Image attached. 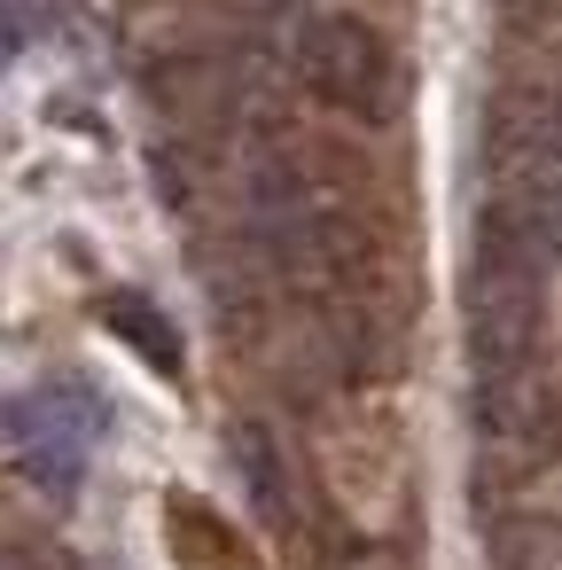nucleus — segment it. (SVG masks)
I'll list each match as a JSON object with an SVG mask.
<instances>
[{"label": "nucleus", "instance_id": "obj_1", "mask_svg": "<svg viewBox=\"0 0 562 570\" xmlns=\"http://www.w3.org/2000/svg\"><path fill=\"white\" fill-rule=\"evenodd\" d=\"M539 258L531 243L507 227V212L492 204L476 219V258H469V360L476 375H507V367H539Z\"/></svg>", "mask_w": 562, "mask_h": 570}, {"label": "nucleus", "instance_id": "obj_2", "mask_svg": "<svg viewBox=\"0 0 562 570\" xmlns=\"http://www.w3.org/2000/svg\"><path fill=\"white\" fill-rule=\"evenodd\" d=\"M297 79L328 110H352V118H383L391 110V48L359 17H313L297 32Z\"/></svg>", "mask_w": 562, "mask_h": 570}, {"label": "nucleus", "instance_id": "obj_3", "mask_svg": "<svg viewBox=\"0 0 562 570\" xmlns=\"http://www.w3.org/2000/svg\"><path fill=\"white\" fill-rule=\"evenodd\" d=\"M9 430H17V445H24V469H32L40 484L71 492V484H79V461H87V445H95V430H102V414H95L87 391H40V399H17V406H9Z\"/></svg>", "mask_w": 562, "mask_h": 570}, {"label": "nucleus", "instance_id": "obj_4", "mask_svg": "<svg viewBox=\"0 0 562 570\" xmlns=\"http://www.w3.org/2000/svg\"><path fill=\"white\" fill-rule=\"evenodd\" d=\"M507 227L531 243L539 266H562V165H531L507 196H500Z\"/></svg>", "mask_w": 562, "mask_h": 570}, {"label": "nucleus", "instance_id": "obj_5", "mask_svg": "<svg viewBox=\"0 0 562 570\" xmlns=\"http://www.w3.org/2000/svg\"><path fill=\"white\" fill-rule=\"evenodd\" d=\"M227 445H235V469H243L250 508H258L266 523H289V469H282L274 430H266V422H235V430H227Z\"/></svg>", "mask_w": 562, "mask_h": 570}, {"label": "nucleus", "instance_id": "obj_6", "mask_svg": "<svg viewBox=\"0 0 562 570\" xmlns=\"http://www.w3.org/2000/svg\"><path fill=\"white\" fill-rule=\"evenodd\" d=\"M102 321H110V336H126L157 375H180V328L149 305V297H134V289H118V297H102Z\"/></svg>", "mask_w": 562, "mask_h": 570}, {"label": "nucleus", "instance_id": "obj_7", "mask_svg": "<svg viewBox=\"0 0 562 570\" xmlns=\"http://www.w3.org/2000/svg\"><path fill=\"white\" fill-rule=\"evenodd\" d=\"M484 547L492 570H562V515H500Z\"/></svg>", "mask_w": 562, "mask_h": 570}, {"label": "nucleus", "instance_id": "obj_8", "mask_svg": "<svg viewBox=\"0 0 562 570\" xmlns=\"http://www.w3.org/2000/svg\"><path fill=\"white\" fill-rule=\"evenodd\" d=\"M0 56H17V17H9V0H0Z\"/></svg>", "mask_w": 562, "mask_h": 570}]
</instances>
